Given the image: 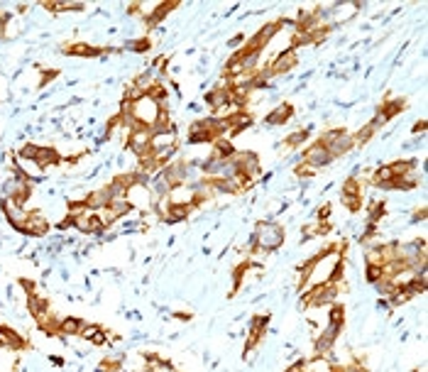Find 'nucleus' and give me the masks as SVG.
I'll return each instance as SVG.
<instances>
[{"mask_svg": "<svg viewBox=\"0 0 428 372\" xmlns=\"http://www.w3.org/2000/svg\"><path fill=\"white\" fill-rule=\"evenodd\" d=\"M18 157L37 164L39 172H44V169H52V167H62V164H64V157L59 154L57 147H52V145L25 142L22 147L18 150Z\"/></svg>", "mask_w": 428, "mask_h": 372, "instance_id": "1", "label": "nucleus"}, {"mask_svg": "<svg viewBox=\"0 0 428 372\" xmlns=\"http://www.w3.org/2000/svg\"><path fill=\"white\" fill-rule=\"evenodd\" d=\"M228 128H225L223 118H199L189 125V145H203V142H210L213 145L218 138H225Z\"/></svg>", "mask_w": 428, "mask_h": 372, "instance_id": "2", "label": "nucleus"}, {"mask_svg": "<svg viewBox=\"0 0 428 372\" xmlns=\"http://www.w3.org/2000/svg\"><path fill=\"white\" fill-rule=\"evenodd\" d=\"M340 289H345V284H333V281H321V284H314L309 291H306L304 296H301V306L304 309H311V306H330L335 304V299H338Z\"/></svg>", "mask_w": 428, "mask_h": 372, "instance_id": "3", "label": "nucleus"}, {"mask_svg": "<svg viewBox=\"0 0 428 372\" xmlns=\"http://www.w3.org/2000/svg\"><path fill=\"white\" fill-rule=\"evenodd\" d=\"M255 240L257 250L262 253H274L284 245V228L279 223H272V220H260L255 225Z\"/></svg>", "mask_w": 428, "mask_h": 372, "instance_id": "4", "label": "nucleus"}, {"mask_svg": "<svg viewBox=\"0 0 428 372\" xmlns=\"http://www.w3.org/2000/svg\"><path fill=\"white\" fill-rule=\"evenodd\" d=\"M319 142L323 145L326 150H328L330 154H333L335 159L342 157V154L352 152V150L357 147L355 140H352V135L347 133L345 128H333V130H326V133H321Z\"/></svg>", "mask_w": 428, "mask_h": 372, "instance_id": "5", "label": "nucleus"}, {"mask_svg": "<svg viewBox=\"0 0 428 372\" xmlns=\"http://www.w3.org/2000/svg\"><path fill=\"white\" fill-rule=\"evenodd\" d=\"M118 52L120 49H115V47H95V44L83 42V39H74V42L62 47L64 57H79V59H98V57H108V54H118Z\"/></svg>", "mask_w": 428, "mask_h": 372, "instance_id": "6", "label": "nucleus"}, {"mask_svg": "<svg viewBox=\"0 0 428 372\" xmlns=\"http://www.w3.org/2000/svg\"><path fill=\"white\" fill-rule=\"evenodd\" d=\"M286 25V20H274V22H267V25H262L260 29L253 34L250 39H245V47L250 49V52H257V54H262L265 52V47L267 44L274 39V34L279 32L281 27Z\"/></svg>", "mask_w": 428, "mask_h": 372, "instance_id": "7", "label": "nucleus"}, {"mask_svg": "<svg viewBox=\"0 0 428 372\" xmlns=\"http://www.w3.org/2000/svg\"><path fill=\"white\" fill-rule=\"evenodd\" d=\"M296 64H299V54H296L294 49H284L274 62H269L265 69H262V74H265L267 79H274V77H281V74H289Z\"/></svg>", "mask_w": 428, "mask_h": 372, "instance_id": "8", "label": "nucleus"}, {"mask_svg": "<svg viewBox=\"0 0 428 372\" xmlns=\"http://www.w3.org/2000/svg\"><path fill=\"white\" fill-rule=\"evenodd\" d=\"M340 201L350 213H357L362 208V182L357 177H347L340 191Z\"/></svg>", "mask_w": 428, "mask_h": 372, "instance_id": "9", "label": "nucleus"}, {"mask_svg": "<svg viewBox=\"0 0 428 372\" xmlns=\"http://www.w3.org/2000/svg\"><path fill=\"white\" fill-rule=\"evenodd\" d=\"M333 159L335 157L319 142V140H316V142L311 145L304 154H301V162H306L309 167H314L316 172H319V169H323V167H328V164H333Z\"/></svg>", "mask_w": 428, "mask_h": 372, "instance_id": "10", "label": "nucleus"}, {"mask_svg": "<svg viewBox=\"0 0 428 372\" xmlns=\"http://www.w3.org/2000/svg\"><path fill=\"white\" fill-rule=\"evenodd\" d=\"M0 348L13 350V353H22V350H29L32 345H29V340L25 338L22 333H18V331L10 328V326L0 324Z\"/></svg>", "mask_w": 428, "mask_h": 372, "instance_id": "11", "label": "nucleus"}, {"mask_svg": "<svg viewBox=\"0 0 428 372\" xmlns=\"http://www.w3.org/2000/svg\"><path fill=\"white\" fill-rule=\"evenodd\" d=\"M49 220L42 211H27V220L22 225V235H29V238H42V235L49 233Z\"/></svg>", "mask_w": 428, "mask_h": 372, "instance_id": "12", "label": "nucleus"}, {"mask_svg": "<svg viewBox=\"0 0 428 372\" xmlns=\"http://www.w3.org/2000/svg\"><path fill=\"white\" fill-rule=\"evenodd\" d=\"M0 211H3L5 220H8L18 233H22V225H25V220H27V211H25L22 206L15 204V201L5 199V196H0Z\"/></svg>", "mask_w": 428, "mask_h": 372, "instance_id": "13", "label": "nucleus"}, {"mask_svg": "<svg viewBox=\"0 0 428 372\" xmlns=\"http://www.w3.org/2000/svg\"><path fill=\"white\" fill-rule=\"evenodd\" d=\"M206 105H208L213 113H220L223 108H230V113H235V108L230 105V91H228V86H225V84L210 88V91L206 93Z\"/></svg>", "mask_w": 428, "mask_h": 372, "instance_id": "14", "label": "nucleus"}, {"mask_svg": "<svg viewBox=\"0 0 428 372\" xmlns=\"http://www.w3.org/2000/svg\"><path fill=\"white\" fill-rule=\"evenodd\" d=\"M27 309H29V314H32L34 324H39L44 316L52 314V304H49L47 296H42L39 291H29L27 294Z\"/></svg>", "mask_w": 428, "mask_h": 372, "instance_id": "15", "label": "nucleus"}, {"mask_svg": "<svg viewBox=\"0 0 428 372\" xmlns=\"http://www.w3.org/2000/svg\"><path fill=\"white\" fill-rule=\"evenodd\" d=\"M176 8H179V0H169V3H159V5H154L152 13H145V15H142L145 27H147V29H154V27H157V25H162V22H164V18H167L171 10H176Z\"/></svg>", "mask_w": 428, "mask_h": 372, "instance_id": "16", "label": "nucleus"}, {"mask_svg": "<svg viewBox=\"0 0 428 372\" xmlns=\"http://www.w3.org/2000/svg\"><path fill=\"white\" fill-rule=\"evenodd\" d=\"M294 118V105L289 103V100H284V103H279L276 108H272L269 113L265 115V123L267 125H274V128H279V125H286L289 120Z\"/></svg>", "mask_w": 428, "mask_h": 372, "instance_id": "17", "label": "nucleus"}, {"mask_svg": "<svg viewBox=\"0 0 428 372\" xmlns=\"http://www.w3.org/2000/svg\"><path fill=\"white\" fill-rule=\"evenodd\" d=\"M79 338L88 340L91 345H105V343H108V338H110V331L103 328L100 324H86Z\"/></svg>", "mask_w": 428, "mask_h": 372, "instance_id": "18", "label": "nucleus"}, {"mask_svg": "<svg viewBox=\"0 0 428 372\" xmlns=\"http://www.w3.org/2000/svg\"><path fill=\"white\" fill-rule=\"evenodd\" d=\"M235 145H233V140H228V138H218L213 142V152H210V157H215V159H220V162H228V159H233L235 157Z\"/></svg>", "mask_w": 428, "mask_h": 372, "instance_id": "19", "label": "nucleus"}, {"mask_svg": "<svg viewBox=\"0 0 428 372\" xmlns=\"http://www.w3.org/2000/svg\"><path fill=\"white\" fill-rule=\"evenodd\" d=\"M86 321L79 319V316H64L62 324H59V331H62V338H69V336H81Z\"/></svg>", "mask_w": 428, "mask_h": 372, "instance_id": "20", "label": "nucleus"}, {"mask_svg": "<svg viewBox=\"0 0 428 372\" xmlns=\"http://www.w3.org/2000/svg\"><path fill=\"white\" fill-rule=\"evenodd\" d=\"M306 372H335V365L328 355H314L306 360Z\"/></svg>", "mask_w": 428, "mask_h": 372, "instance_id": "21", "label": "nucleus"}, {"mask_svg": "<svg viewBox=\"0 0 428 372\" xmlns=\"http://www.w3.org/2000/svg\"><path fill=\"white\" fill-rule=\"evenodd\" d=\"M377 133H380V128H377V125L370 120V123H365L360 130H357L355 135H352V140H355V145H357V147H362V145H367V142H370V140L375 138Z\"/></svg>", "mask_w": 428, "mask_h": 372, "instance_id": "22", "label": "nucleus"}, {"mask_svg": "<svg viewBox=\"0 0 428 372\" xmlns=\"http://www.w3.org/2000/svg\"><path fill=\"white\" fill-rule=\"evenodd\" d=\"M309 135H311L309 128H301V130H296V133L286 135V138H284V150H296V147H301V145H304L306 140H309Z\"/></svg>", "mask_w": 428, "mask_h": 372, "instance_id": "23", "label": "nucleus"}, {"mask_svg": "<svg viewBox=\"0 0 428 372\" xmlns=\"http://www.w3.org/2000/svg\"><path fill=\"white\" fill-rule=\"evenodd\" d=\"M49 13H81L86 10V3H42Z\"/></svg>", "mask_w": 428, "mask_h": 372, "instance_id": "24", "label": "nucleus"}, {"mask_svg": "<svg viewBox=\"0 0 428 372\" xmlns=\"http://www.w3.org/2000/svg\"><path fill=\"white\" fill-rule=\"evenodd\" d=\"M128 49H133V52L138 54H145L152 49V39L149 37H140V39H133V42H128Z\"/></svg>", "mask_w": 428, "mask_h": 372, "instance_id": "25", "label": "nucleus"}, {"mask_svg": "<svg viewBox=\"0 0 428 372\" xmlns=\"http://www.w3.org/2000/svg\"><path fill=\"white\" fill-rule=\"evenodd\" d=\"M294 177H301V179H306V177H316V169L314 167H309L306 162H301L299 159V164L294 167Z\"/></svg>", "mask_w": 428, "mask_h": 372, "instance_id": "26", "label": "nucleus"}, {"mask_svg": "<svg viewBox=\"0 0 428 372\" xmlns=\"http://www.w3.org/2000/svg\"><path fill=\"white\" fill-rule=\"evenodd\" d=\"M54 79H59V69H44L42 77H39V88L49 86V84H52Z\"/></svg>", "mask_w": 428, "mask_h": 372, "instance_id": "27", "label": "nucleus"}, {"mask_svg": "<svg viewBox=\"0 0 428 372\" xmlns=\"http://www.w3.org/2000/svg\"><path fill=\"white\" fill-rule=\"evenodd\" d=\"M10 13L8 10H0V39H5V32H8V25H10Z\"/></svg>", "mask_w": 428, "mask_h": 372, "instance_id": "28", "label": "nucleus"}, {"mask_svg": "<svg viewBox=\"0 0 428 372\" xmlns=\"http://www.w3.org/2000/svg\"><path fill=\"white\" fill-rule=\"evenodd\" d=\"M330 208H333V206L330 204H323L319 208V213H316V220H321V223H328V213H330Z\"/></svg>", "mask_w": 428, "mask_h": 372, "instance_id": "29", "label": "nucleus"}, {"mask_svg": "<svg viewBox=\"0 0 428 372\" xmlns=\"http://www.w3.org/2000/svg\"><path fill=\"white\" fill-rule=\"evenodd\" d=\"M284 372H306V360H296V363L289 365Z\"/></svg>", "mask_w": 428, "mask_h": 372, "instance_id": "30", "label": "nucleus"}, {"mask_svg": "<svg viewBox=\"0 0 428 372\" xmlns=\"http://www.w3.org/2000/svg\"><path fill=\"white\" fill-rule=\"evenodd\" d=\"M424 218H426V208H419V211L414 213V220H416V223H421Z\"/></svg>", "mask_w": 428, "mask_h": 372, "instance_id": "31", "label": "nucleus"}, {"mask_svg": "<svg viewBox=\"0 0 428 372\" xmlns=\"http://www.w3.org/2000/svg\"><path fill=\"white\" fill-rule=\"evenodd\" d=\"M424 130H426V123L424 120H419V123L414 125V133H424Z\"/></svg>", "mask_w": 428, "mask_h": 372, "instance_id": "32", "label": "nucleus"}]
</instances>
